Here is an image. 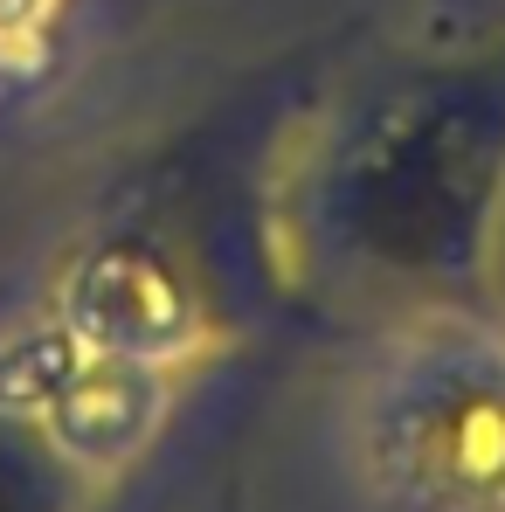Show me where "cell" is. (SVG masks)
I'll list each match as a JSON object with an SVG mask.
<instances>
[{"mask_svg": "<svg viewBox=\"0 0 505 512\" xmlns=\"http://www.w3.org/2000/svg\"><path fill=\"white\" fill-rule=\"evenodd\" d=\"M84 0H0V97H21L63 63Z\"/></svg>", "mask_w": 505, "mask_h": 512, "instance_id": "obj_5", "label": "cell"}, {"mask_svg": "<svg viewBox=\"0 0 505 512\" xmlns=\"http://www.w3.org/2000/svg\"><path fill=\"white\" fill-rule=\"evenodd\" d=\"M429 7V35L436 42H464V35H485L492 28V7L499 0H422Z\"/></svg>", "mask_w": 505, "mask_h": 512, "instance_id": "obj_6", "label": "cell"}, {"mask_svg": "<svg viewBox=\"0 0 505 512\" xmlns=\"http://www.w3.org/2000/svg\"><path fill=\"white\" fill-rule=\"evenodd\" d=\"M97 471L0 395V512H97Z\"/></svg>", "mask_w": 505, "mask_h": 512, "instance_id": "obj_4", "label": "cell"}, {"mask_svg": "<svg viewBox=\"0 0 505 512\" xmlns=\"http://www.w3.org/2000/svg\"><path fill=\"white\" fill-rule=\"evenodd\" d=\"M284 270L305 326L505 312V28L402 63L284 153Z\"/></svg>", "mask_w": 505, "mask_h": 512, "instance_id": "obj_2", "label": "cell"}, {"mask_svg": "<svg viewBox=\"0 0 505 512\" xmlns=\"http://www.w3.org/2000/svg\"><path fill=\"white\" fill-rule=\"evenodd\" d=\"M326 49L256 63L146 160L118 173L63 243L42 326L97 360L173 381L263 326H305L284 270V153L319 104Z\"/></svg>", "mask_w": 505, "mask_h": 512, "instance_id": "obj_1", "label": "cell"}, {"mask_svg": "<svg viewBox=\"0 0 505 512\" xmlns=\"http://www.w3.org/2000/svg\"><path fill=\"white\" fill-rule=\"evenodd\" d=\"M353 443L388 512H505V312L395 326Z\"/></svg>", "mask_w": 505, "mask_h": 512, "instance_id": "obj_3", "label": "cell"}]
</instances>
